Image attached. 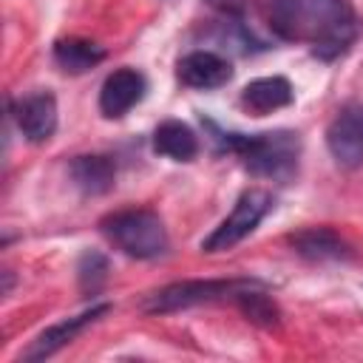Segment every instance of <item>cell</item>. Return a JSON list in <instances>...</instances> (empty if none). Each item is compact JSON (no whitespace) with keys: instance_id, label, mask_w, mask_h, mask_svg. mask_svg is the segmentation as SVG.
Wrapping results in <instances>:
<instances>
[{"instance_id":"6da1fadb","label":"cell","mask_w":363,"mask_h":363,"mask_svg":"<svg viewBox=\"0 0 363 363\" xmlns=\"http://www.w3.org/2000/svg\"><path fill=\"white\" fill-rule=\"evenodd\" d=\"M272 28L312 45L323 60L343 54L354 40V11L349 0H267Z\"/></svg>"},{"instance_id":"7a4b0ae2","label":"cell","mask_w":363,"mask_h":363,"mask_svg":"<svg viewBox=\"0 0 363 363\" xmlns=\"http://www.w3.org/2000/svg\"><path fill=\"white\" fill-rule=\"evenodd\" d=\"M227 150L238 153L244 167L252 170L255 176L275 179V182H289L298 170V156H301V139L292 130H275V133H224Z\"/></svg>"},{"instance_id":"3957f363","label":"cell","mask_w":363,"mask_h":363,"mask_svg":"<svg viewBox=\"0 0 363 363\" xmlns=\"http://www.w3.org/2000/svg\"><path fill=\"white\" fill-rule=\"evenodd\" d=\"M102 233L130 258H159L167 252L170 238L162 218L150 210H122L102 218Z\"/></svg>"},{"instance_id":"277c9868","label":"cell","mask_w":363,"mask_h":363,"mask_svg":"<svg viewBox=\"0 0 363 363\" xmlns=\"http://www.w3.org/2000/svg\"><path fill=\"white\" fill-rule=\"evenodd\" d=\"M255 286V281H244V278H230V281H179L170 284L159 292H153L145 301L147 312H176V309H187L196 303H210V301H221V298H238L244 289Z\"/></svg>"},{"instance_id":"5b68a950","label":"cell","mask_w":363,"mask_h":363,"mask_svg":"<svg viewBox=\"0 0 363 363\" xmlns=\"http://www.w3.org/2000/svg\"><path fill=\"white\" fill-rule=\"evenodd\" d=\"M269 207H272V196L267 190H258V187L244 190L238 196L235 207L230 210V216L201 241V250L204 252H221V250L235 247L261 224V218L269 213Z\"/></svg>"},{"instance_id":"8992f818","label":"cell","mask_w":363,"mask_h":363,"mask_svg":"<svg viewBox=\"0 0 363 363\" xmlns=\"http://www.w3.org/2000/svg\"><path fill=\"white\" fill-rule=\"evenodd\" d=\"M326 147L340 167L363 164V102H352L335 113L326 128Z\"/></svg>"},{"instance_id":"52a82bcc","label":"cell","mask_w":363,"mask_h":363,"mask_svg":"<svg viewBox=\"0 0 363 363\" xmlns=\"http://www.w3.org/2000/svg\"><path fill=\"white\" fill-rule=\"evenodd\" d=\"M147 91V79L145 74H139L136 68H116L113 74L105 77L102 88H99V111L108 119H119L125 116L133 105L142 102Z\"/></svg>"},{"instance_id":"ba28073f","label":"cell","mask_w":363,"mask_h":363,"mask_svg":"<svg viewBox=\"0 0 363 363\" xmlns=\"http://www.w3.org/2000/svg\"><path fill=\"white\" fill-rule=\"evenodd\" d=\"M14 122L28 142H45L57 130V99L48 91L23 96L14 105Z\"/></svg>"},{"instance_id":"9c48e42d","label":"cell","mask_w":363,"mask_h":363,"mask_svg":"<svg viewBox=\"0 0 363 363\" xmlns=\"http://www.w3.org/2000/svg\"><path fill=\"white\" fill-rule=\"evenodd\" d=\"M108 309H111L108 303H94L91 309H85V312H79V315H74V318H65V320L48 326V329L40 332V335L34 337V343L26 349L23 360H43V357H51V354L60 352L65 343H71L85 326H91L94 320H99Z\"/></svg>"},{"instance_id":"30bf717a","label":"cell","mask_w":363,"mask_h":363,"mask_svg":"<svg viewBox=\"0 0 363 363\" xmlns=\"http://www.w3.org/2000/svg\"><path fill=\"white\" fill-rule=\"evenodd\" d=\"M176 74L187 88L213 91V88H221V85L230 82L233 65H230L227 57H221L216 51H190L179 60Z\"/></svg>"},{"instance_id":"8fae6325","label":"cell","mask_w":363,"mask_h":363,"mask_svg":"<svg viewBox=\"0 0 363 363\" xmlns=\"http://www.w3.org/2000/svg\"><path fill=\"white\" fill-rule=\"evenodd\" d=\"M292 99H295V91L286 77H258V79L247 82L241 91V105L255 116L281 111V108L292 105Z\"/></svg>"},{"instance_id":"7c38bea8","label":"cell","mask_w":363,"mask_h":363,"mask_svg":"<svg viewBox=\"0 0 363 363\" xmlns=\"http://www.w3.org/2000/svg\"><path fill=\"white\" fill-rule=\"evenodd\" d=\"M292 247L298 255L309 258V261H340L349 258V244L332 233L329 227H309V230H298L292 238Z\"/></svg>"},{"instance_id":"4fadbf2b","label":"cell","mask_w":363,"mask_h":363,"mask_svg":"<svg viewBox=\"0 0 363 363\" xmlns=\"http://www.w3.org/2000/svg\"><path fill=\"white\" fill-rule=\"evenodd\" d=\"M153 150L173 162H190L199 153V136L193 133L190 125L179 119H164L153 130Z\"/></svg>"},{"instance_id":"5bb4252c","label":"cell","mask_w":363,"mask_h":363,"mask_svg":"<svg viewBox=\"0 0 363 363\" xmlns=\"http://www.w3.org/2000/svg\"><path fill=\"white\" fill-rule=\"evenodd\" d=\"M71 179L74 184L88 196H102L113 187L116 167L108 156H77L71 162Z\"/></svg>"},{"instance_id":"9a60e30c","label":"cell","mask_w":363,"mask_h":363,"mask_svg":"<svg viewBox=\"0 0 363 363\" xmlns=\"http://www.w3.org/2000/svg\"><path fill=\"white\" fill-rule=\"evenodd\" d=\"M54 60L62 71L68 74H82L88 68H94L96 62L105 60V51L91 43V40H79V37H68V40H60L54 45Z\"/></svg>"},{"instance_id":"2e32d148","label":"cell","mask_w":363,"mask_h":363,"mask_svg":"<svg viewBox=\"0 0 363 363\" xmlns=\"http://www.w3.org/2000/svg\"><path fill=\"white\" fill-rule=\"evenodd\" d=\"M235 303L241 306V312L252 320V323H261V326H272L275 320H278V309H275V303L258 289V284L255 286H250V289H244L238 298H235Z\"/></svg>"},{"instance_id":"e0dca14e","label":"cell","mask_w":363,"mask_h":363,"mask_svg":"<svg viewBox=\"0 0 363 363\" xmlns=\"http://www.w3.org/2000/svg\"><path fill=\"white\" fill-rule=\"evenodd\" d=\"M77 278H79L82 292L96 295V292L102 289L105 278H108V258H105L102 252H94V250L85 252V255L79 258V264H77Z\"/></svg>"},{"instance_id":"ac0fdd59","label":"cell","mask_w":363,"mask_h":363,"mask_svg":"<svg viewBox=\"0 0 363 363\" xmlns=\"http://www.w3.org/2000/svg\"><path fill=\"white\" fill-rule=\"evenodd\" d=\"M204 3H210V6H216V9H224V6H230L233 0H204Z\"/></svg>"}]
</instances>
